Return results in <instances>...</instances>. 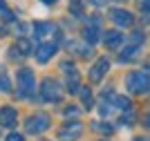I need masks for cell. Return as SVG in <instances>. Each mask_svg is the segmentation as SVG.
I'll list each match as a JSON object with an SVG mask.
<instances>
[{
    "label": "cell",
    "mask_w": 150,
    "mask_h": 141,
    "mask_svg": "<svg viewBox=\"0 0 150 141\" xmlns=\"http://www.w3.org/2000/svg\"><path fill=\"white\" fill-rule=\"evenodd\" d=\"M125 85L128 90L134 94H148V72H132L128 74V79H125Z\"/></svg>",
    "instance_id": "obj_1"
},
{
    "label": "cell",
    "mask_w": 150,
    "mask_h": 141,
    "mask_svg": "<svg viewBox=\"0 0 150 141\" xmlns=\"http://www.w3.org/2000/svg\"><path fill=\"white\" fill-rule=\"evenodd\" d=\"M18 92L20 96H31L34 94V90H36V79H34V72H31L29 67H23L18 72Z\"/></svg>",
    "instance_id": "obj_2"
},
{
    "label": "cell",
    "mask_w": 150,
    "mask_h": 141,
    "mask_svg": "<svg viewBox=\"0 0 150 141\" xmlns=\"http://www.w3.org/2000/svg\"><path fill=\"white\" fill-rule=\"evenodd\" d=\"M101 18H99V13H92V18L88 20V25H85V29H83V38L88 40L90 45L94 43H99L101 40Z\"/></svg>",
    "instance_id": "obj_3"
},
{
    "label": "cell",
    "mask_w": 150,
    "mask_h": 141,
    "mask_svg": "<svg viewBox=\"0 0 150 141\" xmlns=\"http://www.w3.org/2000/svg\"><path fill=\"white\" fill-rule=\"evenodd\" d=\"M40 94H43L45 101H52V103H61V98H63V90H61V85H58V81H54V79L43 81Z\"/></svg>",
    "instance_id": "obj_4"
},
{
    "label": "cell",
    "mask_w": 150,
    "mask_h": 141,
    "mask_svg": "<svg viewBox=\"0 0 150 141\" xmlns=\"http://www.w3.org/2000/svg\"><path fill=\"white\" fill-rule=\"evenodd\" d=\"M47 128H50V117H47L45 112H38L34 117H29L27 123H25V130L29 135H40V132H45Z\"/></svg>",
    "instance_id": "obj_5"
},
{
    "label": "cell",
    "mask_w": 150,
    "mask_h": 141,
    "mask_svg": "<svg viewBox=\"0 0 150 141\" xmlns=\"http://www.w3.org/2000/svg\"><path fill=\"white\" fill-rule=\"evenodd\" d=\"M81 132H83V125L79 121H72V123H67V125L58 132V139L61 141H74V139L81 137Z\"/></svg>",
    "instance_id": "obj_6"
},
{
    "label": "cell",
    "mask_w": 150,
    "mask_h": 141,
    "mask_svg": "<svg viewBox=\"0 0 150 141\" xmlns=\"http://www.w3.org/2000/svg\"><path fill=\"white\" fill-rule=\"evenodd\" d=\"M63 72L67 74V90H69V92H79L81 83H79V74H76L74 65H69V63H63Z\"/></svg>",
    "instance_id": "obj_7"
},
{
    "label": "cell",
    "mask_w": 150,
    "mask_h": 141,
    "mask_svg": "<svg viewBox=\"0 0 150 141\" xmlns=\"http://www.w3.org/2000/svg\"><path fill=\"white\" fill-rule=\"evenodd\" d=\"M29 54H34V45L27 38H18L16 45L11 47V56L16 58V56H29Z\"/></svg>",
    "instance_id": "obj_8"
},
{
    "label": "cell",
    "mask_w": 150,
    "mask_h": 141,
    "mask_svg": "<svg viewBox=\"0 0 150 141\" xmlns=\"http://www.w3.org/2000/svg\"><path fill=\"white\" fill-rule=\"evenodd\" d=\"M108 67H110L108 58H99V61L92 65V69H90V79H92L94 83H99V81L103 79V74L108 72Z\"/></svg>",
    "instance_id": "obj_9"
},
{
    "label": "cell",
    "mask_w": 150,
    "mask_h": 141,
    "mask_svg": "<svg viewBox=\"0 0 150 141\" xmlns=\"http://www.w3.org/2000/svg\"><path fill=\"white\" fill-rule=\"evenodd\" d=\"M54 54H56V43H43L36 49V61L38 63H47Z\"/></svg>",
    "instance_id": "obj_10"
},
{
    "label": "cell",
    "mask_w": 150,
    "mask_h": 141,
    "mask_svg": "<svg viewBox=\"0 0 150 141\" xmlns=\"http://www.w3.org/2000/svg\"><path fill=\"white\" fill-rule=\"evenodd\" d=\"M110 16H112L114 25H119V27H130L132 25V13L125 11V9H112Z\"/></svg>",
    "instance_id": "obj_11"
},
{
    "label": "cell",
    "mask_w": 150,
    "mask_h": 141,
    "mask_svg": "<svg viewBox=\"0 0 150 141\" xmlns=\"http://www.w3.org/2000/svg\"><path fill=\"white\" fill-rule=\"evenodd\" d=\"M103 43H105V47H108V49H117L121 43H123V34H121V31H117V29L105 31V36H103Z\"/></svg>",
    "instance_id": "obj_12"
},
{
    "label": "cell",
    "mask_w": 150,
    "mask_h": 141,
    "mask_svg": "<svg viewBox=\"0 0 150 141\" xmlns=\"http://www.w3.org/2000/svg\"><path fill=\"white\" fill-rule=\"evenodd\" d=\"M0 125H5V128H11V125H16V110L13 108H2L0 110Z\"/></svg>",
    "instance_id": "obj_13"
},
{
    "label": "cell",
    "mask_w": 150,
    "mask_h": 141,
    "mask_svg": "<svg viewBox=\"0 0 150 141\" xmlns=\"http://www.w3.org/2000/svg\"><path fill=\"white\" fill-rule=\"evenodd\" d=\"M56 31V25L52 23H34V36L36 38H43L47 34H54Z\"/></svg>",
    "instance_id": "obj_14"
},
{
    "label": "cell",
    "mask_w": 150,
    "mask_h": 141,
    "mask_svg": "<svg viewBox=\"0 0 150 141\" xmlns=\"http://www.w3.org/2000/svg\"><path fill=\"white\" fill-rule=\"evenodd\" d=\"M137 52H139V45H132V43H128L123 47V52L119 54V61L121 63H128V61H132L134 56H137Z\"/></svg>",
    "instance_id": "obj_15"
},
{
    "label": "cell",
    "mask_w": 150,
    "mask_h": 141,
    "mask_svg": "<svg viewBox=\"0 0 150 141\" xmlns=\"http://www.w3.org/2000/svg\"><path fill=\"white\" fill-rule=\"evenodd\" d=\"M112 101H114V105L112 108H119V110H130V98L128 96H112Z\"/></svg>",
    "instance_id": "obj_16"
},
{
    "label": "cell",
    "mask_w": 150,
    "mask_h": 141,
    "mask_svg": "<svg viewBox=\"0 0 150 141\" xmlns=\"http://www.w3.org/2000/svg\"><path fill=\"white\" fill-rule=\"evenodd\" d=\"M0 18L9 20V23H11V20L16 18V16H13V11H11V9H9V7L5 5V0H0Z\"/></svg>",
    "instance_id": "obj_17"
},
{
    "label": "cell",
    "mask_w": 150,
    "mask_h": 141,
    "mask_svg": "<svg viewBox=\"0 0 150 141\" xmlns=\"http://www.w3.org/2000/svg\"><path fill=\"white\" fill-rule=\"evenodd\" d=\"M81 98H83V103H85V108L90 110V108H92V103H94V101H92V92H90V87H83V90H81Z\"/></svg>",
    "instance_id": "obj_18"
},
{
    "label": "cell",
    "mask_w": 150,
    "mask_h": 141,
    "mask_svg": "<svg viewBox=\"0 0 150 141\" xmlns=\"http://www.w3.org/2000/svg\"><path fill=\"white\" fill-rule=\"evenodd\" d=\"M9 87H11V83L7 79V74L0 72V92H9Z\"/></svg>",
    "instance_id": "obj_19"
},
{
    "label": "cell",
    "mask_w": 150,
    "mask_h": 141,
    "mask_svg": "<svg viewBox=\"0 0 150 141\" xmlns=\"http://www.w3.org/2000/svg\"><path fill=\"white\" fill-rule=\"evenodd\" d=\"M94 130H96V132H105V135H112V132H114V128H112V125H108V123H105V125H103V123H94Z\"/></svg>",
    "instance_id": "obj_20"
},
{
    "label": "cell",
    "mask_w": 150,
    "mask_h": 141,
    "mask_svg": "<svg viewBox=\"0 0 150 141\" xmlns=\"http://www.w3.org/2000/svg\"><path fill=\"white\" fill-rule=\"evenodd\" d=\"M148 0H139V9H141V16H144V20H148Z\"/></svg>",
    "instance_id": "obj_21"
},
{
    "label": "cell",
    "mask_w": 150,
    "mask_h": 141,
    "mask_svg": "<svg viewBox=\"0 0 150 141\" xmlns=\"http://www.w3.org/2000/svg\"><path fill=\"white\" fill-rule=\"evenodd\" d=\"M132 121H134V114H132L130 110H125V114L121 117V123H125V125H132Z\"/></svg>",
    "instance_id": "obj_22"
},
{
    "label": "cell",
    "mask_w": 150,
    "mask_h": 141,
    "mask_svg": "<svg viewBox=\"0 0 150 141\" xmlns=\"http://www.w3.org/2000/svg\"><path fill=\"white\" fill-rule=\"evenodd\" d=\"M7 141H23V135H16V132H11V135L7 137Z\"/></svg>",
    "instance_id": "obj_23"
},
{
    "label": "cell",
    "mask_w": 150,
    "mask_h": 141,
    "mask_svg": "<svg viewBox=\"0 0 150 141\" xmlns=\"http://www.w3.org/2000/svg\"><path fill=\"white\" fill-rule=\"evenodd\" d=\"M90 2H92L94 7H103V5H108L110 0H90Z\"/></svg>",
    "instance_id": "obj_24"
},
{
    "label": "cell",
    "mask_w": 150,
    "mask_h": 141,
    "mask_svg": "<svg viewBox=\"0 0 150 141\" xmlns=\"http://www.w3.org/2000/svg\"><path fill=\"white\" fill-rule=\"evenodd\" d=\"M76 114H79V110H74V108H67V110H65V117H76Z\"/></svg>",
    "instance_id": "obj_25"
},
{
    "label": "cell",
    "mask_w": 150,
    "mask_h": 141,
    "mask_svg": "<svg viewBox=\"0 0 150 141\" xmlns=\"http://www.w3.org/2000/svg\"><path fill=\"white\" fill-rule=\"evenodd\" d=\"M40 2H45V5H54L56 0H40Z\"/></svg>",
    "instance_id": "obj_26"
},
{
    "label": "cell",
    "mask_w": 150,
    "mask_h": 141,
    "mask_svg": "<svg viewBox=\"0 0 150 141\" xmlns=\"http://www.w3.org/2000/svg\"><path fill=\"white\" fill-rule=\"evenodd\" d=\"M2 34H5V31H2V27H0V36H2Z\"/></svg>",
    "instance_id": "obj_27"
},
{
    "label": "cell",
    "mask_w": 150,
    "mask_h": 141,
    "mask_svg": "<svg viewBox=\"0 0 150 141\" xmlns=\"http://www.w3.org/2000/svg\"><path fill=\"white\" fill-rule=\"evenodd\" d=\"M134 141H146V139H134Z\"/></svg>",
    "instance_id": "obj_28"
}]
</instances>
